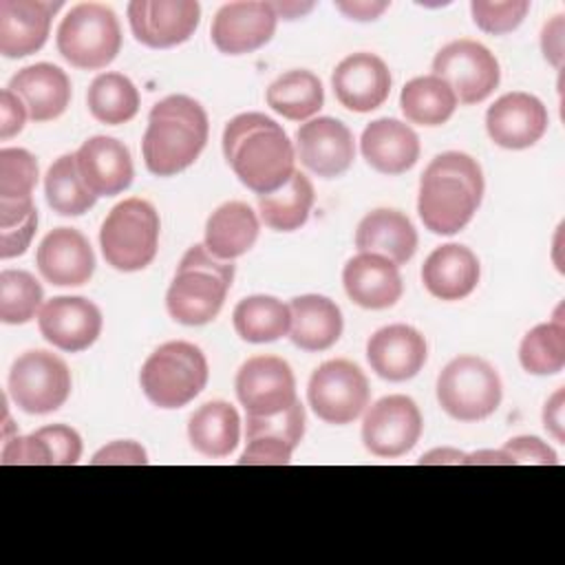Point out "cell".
Here are the masks:
<instances>
[{
  "mask_svg": "<svg viewBox=\"0 0 565 565\" xmlns=\"http://www.w3.org/2000/svg\"><path fill=\"white\" fill-rule=\"evenodd\" d=\"M93 466H143L148 463L146 450L137 441H113L104 448H99L93 459Z\"/></svg>",
  "mask_w": 565,
  "mask_h": 565,
  "instance_id": "45",
  "label": "cell"
},
{
  "mask_svg": "<svg viewBox=\"0 0 565 565\" xmlns=\"http://www.w3.org/2000/svg\"><path fill=\"white\" fill-rule=\"evenodd\" d=\"M234 386L247 415H276L298 399L291 366L276 355H254L243 362Z\"/></svg>",
  "mask_w": 565,
  "mask_h": 565,
  "instance_id": "13",
  "label": "cell"
},
{
  "mask_svg": "<svg viewBox=\"0 0 565 565\" xmlns=\"http://www.w3.org/2000/svg\"><path fill=\"white\" fill-rule=\"evenodd\" d=\"M289 338L302 351H324L342 335L340 307L327 296H298L289 302Z\"/></svg>",
  "mask_w": 565,
  "mask_h": 565,
  "instance_id": "30",
  "label": "cell"
},
{
  "mask_svg": "<svg viewBox=\"0 0 565 565\" xmlns=\"http://www.w3.org/2000/svg\"><path fill=\"white\" fill-rule=\"evenodd\" d=\"M463 452L452 450V448H439V450H430L428 455H424L419 459V463H461L463 461Z\"/></svg>",
  "mask_w": 565,
  "mask_h": 565,
  "instance_id": "52",
  "label": "cell"
},
{
  "mask_svg": "<svg viewBox=\"0 0 565 565\" xmlns=\"http://www.w3.org/2000/svg\"><path fill=\"white\" fill-rule=\"evenodd\" d=\"M26 106V113L33 121L57 119L71 102V79L68 75L49 62L31 64L20 68L9 86Z\"/></svg>",
  "mask_w": 565,
  "mask_h": 565,
  "instance_id": "27",
  "label": "cell"
},
{
  "mask_svg": "<svg viewBox=\"0 0 565 565\" xmlns=\"http://www.w3.org/2000/svg\"><path fill=\"white\" fill-rule=\"evenodd\" d=\"M60 7L62 2L0 0V53L4 57H26L40 51Z\"/></svg>",
  "mask_w": 565,
  "mask_h": 565,
  "instance_id": "23",
  "label": "cell"
},
{
  "mask_svg": "<svg viewBox=\"0 0 565 565\" xmlns=\"http://www.w3.org/2000/svg\"><path fill=\"white\" fill-rule=\"evenodd\" d=\"M503 455L508 457L510 466H519V463H534V466H558V457L556 452L539 437L534 435H523V437H514L510 441H505V446L501 448Z\"/></svg>",
  "mask_w": 565,
  "mask_h": 565,
  "instance_id": "43",
  "label": "cell"
},
{
  "mask_svg": "<svg viewBox=\"0 0 565 565\" xmlns=\"http://www.w3.org/2000/svg\"><path fill=\"white\" fill-rule=\"evenodd\" d=\"M331 86L344 108L369 113L386 102L391 93V71L384 60L373 53H353L335 66Z\"/></svg>",
  "mask_w": 565,
  "mask_h": 565,
  "instance_id": "20",
  "label": "cell"
},
{
  "mask_svg": "<svg viewBox=\"0 0 565 565\" xmlns=\"http://www.w3.org/2000/svg\"><path fill=\"white\" fill-rule=\"evenodd\" d=\"M139 382L154 406L181 408L205 388L207 360L199 347L172 340L146 358Z\"/></svg>",
  "mask_w": 565,
  "mask_h": 565,
  "instance_id": "5",
  "label": "cell"
},
{
  "mask_svg": "<svg viewBox=\"0 0 565 565\" xmlns=\"http://www.w3.org/2000/svg\"><path fill=\"white\" fill-rule=\"evenodd\" d=\"M461 463H490V466H499V463H508V457L503 455V450H479V452H472V455H466Z\"/></svg>",
  "mask_w": 565,
  "mask_h": 565,
  "instance_id": "53",
  "label": "cell"
},
{
  "mask_svg": "<svg viewBox=\"0 0 565 565\" xmlns=\"http://www.w3.org/2000/svg\"><path fill=\"white\" fill-rule=\"evenodd\" d=\"M313 199L311 181L296 170L282 188L258 196V212L267 227L276 232H294L307 223Z\"/></svg>",
  "mask_w": 565,
  "mask_h": 565,
  "instance_id": "33",
  "label": "cell"
},
{
  "mask_svg": "<svg viewBox=\"0 0 565 565\" xmlns=\"http://www.w3.org/2000/svg\"><path fill=\"white\" fill-rule=\"evenodd\" d=\"M550 117L543 102L530 93L514 90L499 97L486 113L490 139L508 150L534 146L547 130Z\"/></svg>",
  "mask_w": 565,
  "mask_h": 565,
  "instance_id": "18",
  "label": "cell"
},
{
  "mask_svg": "<svg viewBox=\"0 0 565 565\" xmlns=\"http://www.w3.org/2000/svg\"><path fill=\"white\" fill-rule=\"evenodd\" d=\"M38 161L24 148L0 150V205L33 203Z\"/></svg>",
  "mask_w": 565,
  "mask_h": 565,
  "instance_id": "41",
  "label": "cell"
},
{
  "mask_svg": "<svg viewBox=\"0 0 565 565\" xmlns=\"http://www.w3.org/2000/svg\"><path fill=\"white\" fill-rule=\"evenodd\" d=\"M207 113L188 95H170L150 108L141 141L143 163L157 177L190 168L207 143Z\"/></svg>",
  "mask_w": 565,
  "mask_h": 565,
  "instance_id": "3",
  "label": "cell"
},
{
  "mask_svg": "<svg viewBox=\"0 0 565 565\" xmlns=\"http://www.w3.org/2000/svg\"><path fill=\"white\" fill-rule=\"evenodd\" d=\"M258 238V216L243 201L218 205L205 223V249L221 258L234 260L249 252Z\"/></svg>",
  "mask_w": 565,
  "mask_h": 565,
  "instance_id": "31",
  "label": "cell"
},
{
  "mask_svg": "<svg viewBox=\"0 0 565 565\" xmlns=\"http://www.w3.org/2000/svg\"><path fill=\"white\" fill-rule=\"evenodd\" d=\"M79 174L95 196L124 192L135 177L128 148L115 137H90L75 152Z\"/></svg>",
  "mask_w": 565,
  "mask_h": 565,
  "instance_id": "24",
  "label": "cell"
},
{
  "mask_svg": "<svg viewBox=\"0 0 565 565\" xmlns=\"http://www.w3.org/2000/svg\"><path fill=\"white\" fill-rule=\"evenodd\" d=\"M296 152L313 174L331 179L349 170L355 157L351 130L333 117H316L296 130Z\"/></svg>",
  "mask_w": 565,
  "mask_h": 565,
  "instance_id": "19",
  "label": "cell"
},
{
  "mask_svg": "<svg viewBox=\"0 0 565 565\" xmlns=\"http://www.w3.org/2000/svg\"><path fill=\"white\" fill-rule=\"evenodd\" d=\"M324 102L320 79L305 68L287 71L267 88V106L291 121L311 119Z\"/></svg>",
  "mask_w": 565,
  "mask_h": 565,
  "instance_id": "34",
  "label": "cell"
},
{
  "mask_svg": "<svg viewBox=\"0 0 565 565\" xmlns=\"http://www.w3.org/2000/svg\"><path fill=\"white\" fill-rule=\"evenodd\" d=\"M38 269L44 280L57 287H79L95 271V254L86 236L73 227L49 232L35 254Z\"/></svg>",
  "mask_w": 565,
  "mask_h": 565,
  "instance_id": "21",
  "label": "cell"
},
{
  "mask_svg": "<svg viewBox=\"0 0 565 565\" xmlns=\"http://www.w3.org/2000/svg\"><path fill=\"white\" fill-rule=\"evenodd\" d=\"M278 15L271 2L241 0L223 4L212 20V42L225 55H243L267 44Z\"/></svg>",
  "mask_w": 565,
  "mask_h": 565,
  "instance_id": "16",
  "label": "cell"
},
{
  "mask_svg": "<svg viewBox=\"0 0 565 565\" xmlns=\"http://www.w3.org/2000/svg\"><path fill=\"white\" fill-rule=\"evenodd\" d=\"M121 49V29L115 11L99 2L75 4L57 26V51L75 68L108 66Z\"/></svg>",
  "mask_w": 565,
  "mask_h": 565,
  "instance_id": "7",
  "label": "cell"
},
{
  "mask_svg": "<svg viewBox=\"0 0 565 565\" xmlns=\"http://www.w3.org/2000/svg\"><path fill=\"white\" fill-rule=\"evenodd\" d=\"M433 75L441 77L461 104H479L499 86L497 57L475 40H455L441 46L433 60Z\"/></svg>",
  "mask_w": 565,
  "mask_h": 565,
  "instance_id": "11",
  "label": "cell"
},
{
  "mask_svg": "<svg viewBox=\"0 0 565 565\" xmlns=\"http://www.w3.org/2000/svg\"><path fill=\"white\" fill-rule=\"evenodd\" d=\"M159 214L143 199L117 203L102 223L99 247L106 263L119 271H139L148 267L159 247Z\"/></svg>",
  "mask_w": 565,
  "mask_h": 565,
  "instance_id": "6",
  "label": "cell"
},
{
  "mask_svg": "<svg viewBox=\"0 0 565 565\" xmlns=\"http://www.w3.org/2000/svg\"><path fill=\"white\" fill-rule=\"evenodd\" d=\"M35 230H38V214L29 216L18 225L0 227V258H13L24 254Z\"/></svg>",
  "mask_w": 565,
  "mask_h": 565,
  "instance_id": "46",
  "label": "cell"
},
{
  "mask_svg": "<svg viewBox=\"0 0 565 565\" xmlns=\"http://www.w3.org/2000/svg\"><path fill=\"white\" fill-rule=\"evenodd\" d=\"M483 196L481 166L466 152H441L424 170L417 212L426 230L450 236L475 216Z\"/></svg>",
  "mask_w": 565,
  "mask_h": 565,
  "instance_id": "2",
  "label": "cell"
},
{
  "mask_svg": "<svg viewBox=\"0 0 565 565\" xmlns=\"http://www.w3.org/2000/svg\"><path fill=\"white\" fill-rule=\"evenodd\" d=\"M305 435V406L296 399L276 415H247V446L241 466H285Z\"/></svg>",
  "mask_w": 565,
  "mask_h": 565,
  "instance_id": "15",
  "label": "cell"
},
{
  "mask_svg": "<svg viewBox=\"0 0 565 565\" xmlns=\"http://www.w3.org/2000/svg\"><path fill=\"white\" fill-rule=\"evenodd\" d=\"M38 327L53 347L77 353L88 349L102 333V311L82 296H57L42 305Z\"/></svg>",
  "mask_w": 565,
  "mask_h": 565,
  "instance_id": "17",
  "label": "cell"
},
{
  "mask_svg": "<svg viewBox=\"0 0 565 565\" xmlns=\"http://www.w3.org/2000/svg\"><path fill=\"white\" fill-rule=\"evenodd\" d=\"M428 358L424 335L408 324L377 329L366 342V360L375 375L388 382L415 377Z\"/></svg>",
  "mask_w": 565,
  "mask_h": 565,
  "instance_id": "22",
  "label": "cell"
},
{
  "mask_svg": "<svg viewBox=\"0 0 565 565\" xmlns=\"http://www.w3.org/2000/svg\"><path fill=\"white\" fill-rule=\"evenodd\" d=\"M501 377L490 362L477 355L450 360L437 377L439 406L459 422L490 417L501 404Z\"/></svg>",
  "mask_w": 565,
  "mask_h": 565,
  "instance_id": "8",
  "label": "cell"
},
{
  "mask_svg": "<svg viewBox=\"0 0 565 565\" xmlns=\"http://www.w3.org/2000/svg\"><path fill=\"white\" fill-rule=\"evenodd\" d=\"M347 296L364 309H388L402 298V276L388 258L360 252L342 269Z\"/></svg>",
  "mask_w": 565,
  "mask_h": 565,
  "instance_id": "25",
  "label": "cell"
},
{
  "mask_svg": "<svg viewBox=\"0 0 565 565\" xmlns=\"http://www.w3.org/2000/svg\"><path fill=\"white\" fill-rule=\"evenodd\" d=\"M399 108L411 124L441 126L452 117L457 97L441 77L422 75L406 82L399 95Z\"/></svg>",
  "mask_w": 565,
  "mask_h": 565,
  "instance_id": "35",
  "label": "cell"
},
{
  "mask_svg": "<svg viewBox=\"0 0 565 565\" xmlns=\"http://www.w3.org/2000/svg\"><path fill=\"white\" fill-rule=\"evenodd\" d=\"M475 24L492 35H503L514 31L525 13L530 11L527 0H505V2H492V0H475L470 4Z\"/></svg>",
  "mask_w": 565,
  "mask_h": 565,
  "instance_id": "42",
  "label": "cell"
},
{
  "mask_svg": "<svg viewBox=\"0 0 565 565\" xmlns=\"http://www.w3.org/2000/svg\"><path fill=\"white\" fill-rule=\"evenodd\" d=\"M563 31H565V20L563 15H554L541 33V49L545 60L554 66L561 68L563 66Z\"/></svg>",
  "mask_w": 565,
  "mask_h": 565,
  "instance_id": "48",
  "label": "cell"
},
{
  "mask_svg": "<svg viewBox=\"0 0 565 565\" xmlns=\"http://www.w3.org/2000/svg\"><path fill=\"white\" fill-rule=\"evenodd\" d=\"M271 7L278 18L296 20V18L309 13L313 9V2H271Z\"/></svg>",
  "mask_w": 565,
  "mask_h": 565,
  "instance_id": "51",
  "label": "cell"
},
{
  "mask_svg": "<svg viewBox=\"0 0 565 565\" xmlns=\"http://www.w3.org/2000/svg\"><path fill=\"white\" fill-rule=\"evenodd\" d=\"M42 437L49 441L51 452H53V466H73L82 457V437L77 430L64 424H53V426H42L38 428Z\"/></svg>",
  "mask_w": 565,
  "mask_h": 565,
  "instance_id": "44",
  "label": "cell"
},
{
  "mask_svg": "<svg viewBox=\"0 0 565 565\" xmlns=\"http://www.w3.org/2000/svg\"><path fill=\"white\" fill-rule=\"evenodd\" d=\"M335 9L351 20L369 22L380 18L388 9V2L386 0H349V2H335Z\"/></svg>",
  "mask_w": 565,
  "mask_h": 565,
  "instance_id": "50",
  "label": "cell"
},
{
  "mask_svg": "<svg viewBox=\"0 0 565 565\" xmlns=\"http://www.w3.org/2000/svg\"><path fill=\"white\" fill-rule=\"evenodd\" d=\"M199 20L196 0H132L128 4L132 35L150 49H170L190 40Z\"/></svg>",
  "mask_w": 565,
  "mask_h": 565,
  "instance_id": "14",
  "label": "cell"
},
{
  "mask_svg": "<svg viewBox=\"0 0 565 565\" xmlns=\"http://www.w3.org/2000/svg\"><path fill=\"white\" fill-rule=\"evenodd\" d=\"M360 150L373 170L382 174H402L417 163L419 139L408 124L382 117L364 128Z\"/></svg>",
  "mask_w": 565,
  "mask_h": 565,
  "instance_id": "26",
  "label": "cell"
},
{
  "mask_svg": "<svg viewBox=\"0 0 565 565\" xmlns=\"http://www.w3.org/2000/svg\"><path fill=\"white\" fill-rule=\"evenodd\" d=\"M563 406H565V391L558 388L543 408V426L545 430L558 441L565 444V419H563Z\"/></svg>",
  "mask_w": 565,
  "mask_h": 565,
  "instance_id": "49",
  "label": "cell"
},
{
  "mask_svg": "<svg viewBox=\"0 0 565 565\" xmlns=\"http://www.w3.org/2000/svg\"><path fill=\"white\" fill-rule=\"evenodd\" d=\"M9 395L29 415L53 413L71 395V371L51 351H26L11 364Z\"/></svg>",
  "mask_w": 565,
  "mask_h": 565,
  "instance_id": "9",
  "label": "cell"
},
{
  "mask_svg": "<svg viewBox=\"0 0 565 565\" xmlns=\"http://www.w3.org/2000/svg\"><path fill=\"white\" fill-rule=\"evenodd\" d=\"M424 422L417 404L406 395H386L377 399L364 415V448L384 459L406 455L422 435Z\"/></svg>",
  "mask_w": 565,
  "mask_h": 565,
  "instance_id": "12",
  "label": "cell"
},
{
  "mask_svg": "<svg viewBox=\"0 0 565 565\" xmlns=\"http://www.w3.org/2000/svg\"><path fill=\"white\" fill-rule=\"evenodd\" d=\"M232 320L245 342L265 344L289 333L291 313L289 305L274 296H249L234 307Z\"/></svg>",
  "mask_w": 565,
  "mask_h": 565,
  "instance_id": "36",
  "label": "cell"
},
{
  "mask_svg": "<svg viewBox=\"0 0 565 565\" xmlns=\"http://www.w3.org/2000/svg\"><path fill=\"white\" fill-rule=\"evenodd\" d=\"M44 194L53 212L62 216H79L97 201L79 174L75 154H62L53 161L44 177Z\"/></svg>",
  "mask_w": 565,
  "mask_h": 565,
  "instance_id": "38",
  "label": "cell"
},
{
  "mask_svg": "<svg viewBox=\"0 0 565 565\" xmlns=\"http://www.w3.org/2000/svg\"><path fill=\"white\" fill-rule=\"evenodd\" d=\"M90 115L108 126L130 121L139 110V93L135 84L121 73L97 75L86 93Z\"/></svg>",
  "mask_w": 565,
  "mask_h": 565,
  "instance_id": "37",
  "label": "cell"
},
{
  "mask_svg": "<svg viewBox=\"0 0 565 565\" xmlns=\"http://www.w3.org/2000/svg\"><path fill=\"white\" fill-rule=\"evenodd\" d=\"M519 362L532 375H554L565 366V324L561 313L554 320L530 329L519 347Z\"/></svg>",
  "mask_w": 565,
  "mask_h": 565,
  "instance_id": "39",
  "label": "cell"
},
{
  "mask_svg": "<svg viewBox=\"0 0 565 565\" xmlns=\"http://www.w3.org/2000/svg\"><path fill=\"white\" fill-rule=\"evenodd\" d=\"M29 113L24 102L9 88L0 93V139H9L24 128Z\"/></svg>",
  "mask_w": 565,
  "mask_h": 565,
  "instance_id": "47",
  "label": "cell"
},
{
  "mask_svg": "<svg viewBox=\"0 0 565 565\" xmlns=\"http://www.w3.org/2000/svg\"><path fill=\"white\" fill-rule=\"evenodd\" d=\"M355 247L360 252L388 258L393 265H404L417 249V232L406 214L388 207L369 212L355 230Z\"/></svg>",
  "mask_w": 565,
  "mask_h": 565,
  "instance_id": "29",
  "label": "cell"
},
{
  "mask_svg": "<svg viewBox=\"0 0 565 565\" xmlns=\"http://www.w3.org/2000/svg\"><path fill=\"white\" fill-rule=\"evenodd\" d=\"M223 154L238 181L252 192L269 194L296 172V150L280 124L263 113H243L223 130Z\"/></svg>",
  "mask_w": 565,
  "mask_h": 565,
  "instance_id": "1",
  "label": "cell"
},
{
  "mask_svg": "<svg viewBox=\"0 0 565 565\" xmlns=\"http://www.w3.org/2000/svg\"><path fill=\"white\" fill-rule=\"evenodd\" d=\"M371 388L362 369L349 360L320 364L307 386L311 411L327 424L344 426L358 419L369 406Z\"/></svg>",
  "mask_w": 565,
  "mask_h": 565,
  "instance_id": "10",
  "label": "cell"
},
{
  "mask_svg": "<svg viewBox=\"0 0 565 565\" xmlns=\"http://www.w3.org/2000/svg\"><path fill=\"white\" fill-rule=\"evenodd\" d=\"M234 280L232 260L212 256L205 245L190 247L168 287L166 307L172 320L201 327L212 322L223 309L225 296Z\"/></svg>",
  "mask_w": 565,
  "mask_h": 565,
  "instance_id": "4",
  "label": "cell"
},
{
  "mask_svg": "<svg viewBox=\"0 0 565 565\" xmlns=\"http://www.w3.org/2000/svg\"><path fill=\"white\" fill-rule=\"evenodd\" d=\"M188 437L196 452L205 457H227L241 437V417L236 408L223 399L205 402L188 422Z\"/></svg>",
  "mask_w": 565,
  "mask_h": 565,
  "instance_id": "32",
  "label": "cell"
},
{
  "mask_svg": "<svg viewBox=\"0 0 565 565\" xmlns=\"http://www.w3.org/2000/svg\"><path fill=\"white\" fill-rule=\"evenodd\" d=\"M481 267L475 252L459 243H448L428 254L422 267L424 287L439 300H461L479 282Z\"/></svg>",
  "mask_w": 565,
  "mask_h": 565,
  "instance_id": "28",
  "label": "cell"
},
{
  "mask_svg": "<svg viewBox=\"0 0 565 565\" xmlns=\"http://www.w3.org/2000/svg\"><path fill=\"white\" fill-rule=\"evenodd\" d=\"M42 309V287L24 269L0 271V320L24 324Z\"/></svg>",
  "mask_w": 565,
  "mask_h": 565,
  "instance_id": "40",
  "label": "cell"
}]
</instances>
